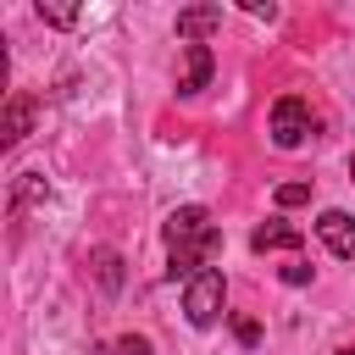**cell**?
I'll list each match as a JSON object with an SVG mask.
<instances>
[{
	"mask_svg": "<svg viewBox=\"0 0 355 355\" xmlns=\"http://www.w3.org/2000/svg\"><path fill=\"white\" fill-rule=\"evenodd\" d=\"M311 133H316V111H311V100L283 94V100L272 105V144H277V150H300Z\"/></svg>",
	"mask_w": 355,
	"mask_h": 355,
	"instance_id": "obj_2",
	"label": "cell"
},
{
	"mask_svg": "<svg viewBox=\"0 0 355 355\" xmlns=\"http://www.w3.org/2000/svg\"><path fill=\"white\" fill-rule=\"evenodd\" d=\"M89 266H94V283H100L105 294H116V288H122V255H116V250H94V255H89Z\"/></svg>",
	"mask_w": 355,
	"mask_h": 355,
	"instance_id": "obj_10",
	"label": "cell"
},
{
	"mask_svg": "<svg viewBox=\"0 0 355 355\" xmlns=\"http://www.w3.org/2000/svg\"><path fill=\"white\" fill-rule=\"evenodd\" d=\"M161 239H166V277L172 283H189L211 266V255L222 250V233L211 222L205 205H178L166 222H161Z\"/></svg>",
	"mask_w": 355,
	"mask_h": 355,
	"instance_id": "obj_1",
	"label": "cell"
},
{
	"mask_svg": "<svg viewBox=\"0 0 355 355\" xmlns=\"http://www.w3.org/2000/svg\"><path fill=\"white\" fill-rule=\"evenodd\" d=\"M33 116H39V100L17 89V94L6 100V111H0V150L22 144V139H28V128H33Z\"/></svg>",
	"mask_w": 355,
	"mask_h": 355,
	"instance_id": "obj_4",
	"label": "cell"
},
{
	"mask_svg": "<svg viewBox=\"0 0 355 355\" xmlns=\"http://www.w3.org/2000/svg\"><path fill=\"white\" fill-rule=\"evenodd\" d=\"M316 233H322V244L338 261H355V222H349V211H322L316 216Z\"/></svg>",
	"mask_w": 355,
	"mask_h": 355,
	"instance_id": "obj_5",
	"label": "cell"
},
{
	"mask_svg": "<svg viewBox=\"0 0 355 355\" xmlns=\"http://www.w3.org/2000/svg\"><path fill=\"white\" fill-rule=\"evenodd\" d=\"M283 283H294V288H300V283H311V266H305V261H294V266H283Z\"/></svg>",
	"mask_w": 355,
	"mask_h": 355,
	"instance_id": "obj_15",
	"label": "cell"
},
{
	"mask_svg": "<svg viewBox=\"0 0 355 355\" xmlns=\"http://www.w3.org/2000/svg\"><path fill=\"white\" fill-rule=\"evenodd\" d=\"M300 244H305V233L288 227V222H261V227L250 233V250H261V255H266V250H300Z\"/></svg>",
	"mask_w": 355,
	"mask_h": 355,
	"instance_id": "obj_8",
	"label": "cell"
},
{
	"mask_svg": "<svg viewBox=\"0 0 355 355\" xmlns=\"http://www.w3.org/2000/svg\"><path fill=\"white\" fill-rule=\"evenodd\" d=\"M311 200V183H277V205L288 211V205H305Z\"/></svg>",
	"mask_w": 355,
	"mask_h": 355,
	"instance_id": "obj_12",
	"label": "cell"
},
{
	"mask_svg": "<svg viewBox=\"0 0 355 355\" xmlns=\"http://www.w3.org/2000/svg\"><path fill=\"white\" fill-rule=\"evenodd\" d=\"M211 28H222V6H183L178 11V39L183 44H205Z\"/></svg>",
	"mask_w": 355,
	"mask_h": 355,
	"instance_id": "obj_7",
	"label": "cell"
},
{
	"mask_svg": "<svg viewBox=\"0 0 355 355\" xmlns=\"http://www.w3.org/2000/svg\"><path fill=\"white\" fill-rule=\"evenodd\" d=\"M44 200H50V183H44V172H17V178H11V211L44 205Z\"/></svg>",
	"mask_w": 355,
	"mask_h": 355,
	"instance_id": "obj_9",
	"label": "cell"
},
{
	"mask_svg": "<svg viewBox=\"0 0 355 355\" xmlns=\"http://www.w3.org/2000/svg\"><path fill=\"white\" fill-rule=\"evenodd\" d=\"M349 178H355V155H349Z\"/></svg>",
	"mask_w": 355,
	"mask_h": 355,
	"instance_id": "obj_17",
	"label": "cell"
},
{
	"mask_svg": "<svg viewBox=\"0 0 355 355\" xmlns=\"http://www.w3.org/2000/svg\"><path fill=\"white\" fill-rule=\"evenodd\" d=\"M216 72V55L211 44H183V78H178V94H200Z\"/></svg>",
	"mask_w": 355,
	"mask_h": 355,
	"instance_id": "obj_6",
	"label": "cell"
},
{
	"mask_svg": "<svg viewBox=\"0 0 355 355\" xmlns=\"http://www.w3.org/2000/svg\"><path fill=\"white\" fill-rule=\"evenodd\" d=\"M233 338H239L244 349H255V344H261V327H255L250 316H233Z\"/></svg>",
	"mask_w": 355,
	"mask_h": 355,
	"instance_id": "obj_13",
	"label": "cell"
},
{
	"mask_svg": "<svg viewBox=\"0 0 355 355\" xmlns=\"http://www.w3.org/2000/svg\"><path fill=\"white\" fill-rule=\"evenodd\" d=\"M33 11H39V22H50V28H72V22H78V6H44V0H39Z\"/></svg>",
	"mask_w": 355,
	"mask_h": 355,
	"instance_id": "obj_11",
	"label": "cell"
},
{
	"mask_svg": "<svg viewBox=\"0 0 355 355\" xmlns=\"http://www.w3.org/2000/svg\"><path fill=\"white\" fill-rule=\"evenodd\" d=\"M116 349H122V355H150V338H139V333H122V338H116Z\"/></svg>",
	"mask_w": 355,
	"mask_h": 355,
	"instance_id": "obj_14",
	"label": "cell"
},
{
	"mask_svg": "<svg viewBox=\"0 0 355 355\" xmlns=\"http://www.w3.org/2000/svg\"><path fill=\"white\" fill-rule=\"evenodd\" d=\"M333 355H355V349H333Z\"/></svg>",
	"mask_w": 355,
	"mask_h": 355,
	"instance_id": "obj_16",
	"label": "cell"
},
{
	"mask_svg": "<svg viewBox=\"0 0 355 355\" xmlns=\"http://www.w3.org/2000/svg\"><path fill=\"white\" fill-rule=\"evenodd\" d=\"M222 300H227V283H222L216 266H205L200 277L183 283V316H189L194 327H211V322L222 316Z\"/></svg>",
	"mask_w": 355,
	"mask_h": 355,
	"instance_id": "obj_3",
	"label": "cell"
}]
</instances>
